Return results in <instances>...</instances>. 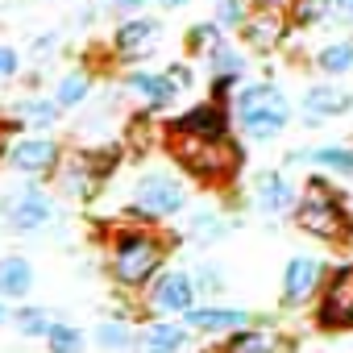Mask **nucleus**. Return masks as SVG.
<instances>
[{
	"label": "nucleus",
	"instance_id": "1",
	"mask_svg": "<svg viewBox=\"0 0 353 353\" xmlns=\"http://www.w3.org/2000/svg\"><path fill=\"white\" fill-rule=\"evenodd\" d=\"M170 154L188 166V174L196 179H229V174L241 166V150L225 137H200V133H183V129H170Z\"/></svg>",
	"mask_w": 353,
	"mask_h": 353
},
{
	"label": "nucleus",
	"instance_id": "2",
	"mask_svg": "<svg viewBox=\"0 0 353 353\" xmlns=\"http://www.w3.org/2000/svg\"><path fill=\"white\" fill-rule=\"evenodd\" d=\"M158 266H162V241H158V237L137 233V229L117 233V241H112V279H117L121 287H141V283H150V279L158 274Z\"/></svg>",
	"mask_w": 353,
	"mask_h": 353
},
{
	"label": "nucleus",
	"instance_id": "3",
	"mask_svg": "<svg viewBox=\"0 0 353 353\" xmlns=\"http://www.w3.org/2000/svg\"><path fill=\"white\" fill-rule=\"evenodd\" d=\"M287 117H291V108H287L283 92H279V88H270V83L245 88V92L237 96V121H241V129H245L250 137H258V141H266V137L283 133Z\"/></svg>",
	"mask_w": 353,
	"mask_h": 353
},
{
	"label": "nucleus",
	"instance_id": "4",
	"mask_svg": "<svg viewBox=\"0 0 353 353\" xmlns=\"http://www.w3.org/2000/svg\"><path fill=\"white\" fill-rule=\"evenodd\" d=\"M295 221H299L307 233L324 237V241H341V237L349 233L345 212H341V200H336V196L328 192V183H320V179L307 183V192H303V200H299V208H295Z\"/></svg>",
	"mask_w": 353,
	"mask_h": 353
},
{
	"label": "nucleus",
	"instance_id": "5",
	"mask_svg": "<svg viewBox=\"0 0 353 353\" xmlns=\"http://www.w3.org/2000/svg\"><path fill=\"white\" fill-rule=\"evenodd\" d=\"M188 204V192L179 179H170V174H141L137 188H133V212L141 216H174Z\"/></svg>",
	"mask_w": 353,
	"mask_h": 353
},
{
	"label": "nucleus",
	"instance_id": "6",
	"mask_svg": "<svg viewBox=\"0 0 353 353\" xmlns=\"http://www.w3.org/2000/svg\"><path fill=\"white\" fill-rule=\"evenodd\" d=\"M54 221V204L38 192V188H26L17 196H9L0 204V229H13V233H38Z\"/></svg>",
	"mask_w": 353,
	"mask_h": 353
},
{
	"label": "nucleus",
	"instance_id": "7",
	"mask_svg": "<svg viewBox=\"0 0 353 353\" xmlns=\"http://www.w3.org/2000/svg\"><path fill=\"white\" fill-rule=\"evenodd\" d=\"M158 38H162V26H158L154 17H129V21L117 26L112 46H117L121 59H145V54L154 50Z\"/></svg>",
	"mask_w": 353,
	"mask_h": 353
},
{
	"label": "nucleus",
	"instance_id": "8",
	"mask_svg": "<svg viewBox=\"0 0 353 353\" xmlns=\"http://www.w3.org/2000/svg\"><path fill=\"white\" fill-rule=\"evenodd\" d=\"M320 320L328 328H353V266L328 283L324 303H320Z\"/></svg>",
	"mask_w": 353,
	"mask_h": 353
},
{
	"label": "nucleus",
	"instance_id": "9",
	"mask_svg": "<svg viewBox=\"0 0 353 353\" xmlns=\"http://www.w3.org/2000/svg\"><path fill=\"white\" fill-rule=\"evenodd\" d=\"M150 303L158 307V312H188V307H196V283H192V274H183V270H170V274H162L158 283H154V291H150Z\"/></svg>",
	"mask_w": 353,
	"mask_h": 353
},
{
	"label": "nucleus",
	"instance_id": "10",
	"mask_svg": "<svg viewBox=\"0 0 353 353\" xmlns=\"http://www.w3.org/2000/svg\"><path fill=\"white\" fill-rule=\"evenodd\" d=\"M59 145L50 141V137H21L17 145H9V162L17 166V170H26V174H46V170H54L59 166Z\"/></svg>",
	"mask_w": 353,
	"mask_h": 353
},
{
	"label": "nucleus",
	"instance_id": "11",
	"mask_svg": "<svg viewBox=\"0 0 353 353\" xmlns=\"http://www.w3.org/2000/svg\"><path fill=\"white\" fill-rule=\"evenodd\" d=\"M324 279V266L316 258H291L287 262V274H283V299L287 303H303Z\"/></svg>",
	"mask_w": 353,
	"mask_h": 353
},
{
	"label": "nucleus",
	"instance_id": "12",
	"mask_svg": "<svg viewBox=\"0 0 353 353\" xmlns=\"http://www.w3.org/2000/svg\"><path fill=\"white\" fill-rule=\"evenodd\" d=\"M245 42L254 46V50H270V46H279L283 42V34H287V17L274 9V5H266V9H258L254 17H245Z\"/></svg>",
	"mask_w": 353,
	"mask_h": 353
},
{
	"label": "nucleus",
	"instance_id": "13",
	"mask_svg": "<svg viewBox=\"0 0 353 353\" xmlns=\"http://www.w3.org/2000/svg\"><path fill=\"white\" fill-rule=\"evenodd\" d=\"M170 129L200 133V137H225V129H229V117H225V108H221V104H196V108H188L179 121H174Z\"/></svg>",
	"mask_w": 353,
	"mask_h": 353
},
{
	"label": "nucleus",
	"instance_id": "14",
	"mask_svg": "<svg viewBox=\"0 0 353 353\" xmlns=\"http://www.w3.org/2000/svg\"><path fill=\"white\" fill-rule=\"evenodd\" d=\"M188 328H200V332H233V328H245V312L241 307H188L183 312Z\"/></svg>",
	"mask_w": 353,
	"mask_h": 353
},
{
	"label": "nucleus",
	"instance_id": "15",
	"mask_svg": "<svg viewBox=\"0 0 353 353\" xmlns=\"http://www.w3.org/2000/svg\"><path fill=\"white\" fill-rule=\"evenodd\" d=\"M30 287H34V266L21 254L0 258V295L5 299H26Z\"/></svg>",
	"mask_w": 353,
	"mask_h": 353
},
{
	"label": "nucleus",
	"instance_id": "16",
	"mask_svg": "<svg viewBox=\"0 0 353 353\" xmlns=\"http://www.w3.org/2000/svg\"><path fill=\"white\" fill-rule=\"evenodd\" d=\"M183 345H188L183 324H166V320L150 324V328L137 336V353H179Z\"/></svg>",
	"mask_w": 353,
	"mask_h": 353
},
{
	"label": "nucleus",
	"instance_id": "17",
	"mask_svg": "<svg viewBox=\"0 0 353 353\" xmlns=\"http://www.w3.org/2000/svg\"><path fill=\"white\" fill-rule=\"evenodd\" d=\"M129 92L141 96L150 108H166L179 88L170 83V75H145V71H137V75H129Z\"/></svg>",
	"mask_w": 353,
	"mask_h": 353
},
{
	"label": "nucleus",
	"instance_id": "18",
	"mask_svg": "<svg viewBox=\"0 0 353 353\" xmlns=\"http://www.w3.org/2000/svg\"><path fill=\"white\" fill-rule=\"evenodd\" d=\"M345 108H349V92L328 88V83L312 88V92L303 96V112H307V121H324V117H336V112H345Z\"/></svg>",
	"mask_w": 353,
	"mask_h": 353
},
{
	"label": "nucleus",
	"instance_id": "19",
	"mask_svg": "<svg viewBox=\"0 0 353 353\" xmlns=\"http://www.w3.org/2000/svg\"><path fill=\"white\" fill-rule=\"evenodd\" d=\"M258 204L266 212H287L295 204V192H291V183L283 179V174H262L258 179Z\"/></svg>",
	"mask_w": 353,
	"mask_h": 353
},
{
	"label": "nucleus",
	"instance_id": "20",
	"mask_svg": "<svg viewBox=\"0 0 353 353\" xmlns=\"http://www.w3.org/2000/svg\"><path fill=\"white\" fill-rule=\"evenodd\" d=\"M225 353H274V341L254 328H233L225 341Z\"/></svg>",
	"mask_w": 353,
	"mask_h": 353
},
{
	"label": "nucleus",
	"instance_id": "21",
	"mask_svg": "<svg viewBox=\"0 0 353 353\" xmlns=\"http://www.w3.org/2000/svg\"><path fill=\"white\" fill-rule=\"evenodd\" d=\"M83 345H88V336L79 328H71V324H50V332H46L50 353H83Z\"/></svg>",
	"mask_w": 353,
	"mask_h": 353
},
{
	"label": "nucleus",
	"instance_id": "22",
	"mask_svg": "<svg viewBox=\"0 0 353 353\" xmlns=\"http://www.w3.org/2000/svg\"><path fill=\"white\" fill-rule=\"evenodd\" d=\"M92 92V75H83V71H71V75H63L59 79V92H54V100L63 104V108H75L83 96Z\"/></svg>",
	"mask_w": 353,
	"mask_h": 353
},
{
	"label": "nucleus",
	"instance_id": "23",
	"mask_svg": "<svg viewBox=\"0 0 353 353\" xmlns=\"http://www.w3.org/2000/svg\"><path fill=\"white\" fill-rule=\"evenodd\" d=\"M59 108H63L59 100H26V104H17V117H21L26 125H42V129H46V125L59 121Z\"/></svg>",
	"mask_w": 353,
	"mask_h": 353
},
{
	"label": "nucleus",
	"instance_id": "24",
	"mask_svg": "<svg viewBox=\"0 0 353 353\" xmlns=\"http://www.w3.org/2000/svg\"><path fill=\"white\" fill-rule=\"evenodd\" d=\"M96 345H104L108 353H121V349L133 345V332H129V324H121V320H104V324L96 328Z\"/></svg>",
	"mask_w": 353,
	"mask_h": 353
},
{
	"label": "nucleus",
	"instance_id": "25",
	"mask_svg": "<svg viewBox=\"0 0 353 353\" xmlns=\"http://www.w3.org/2000/svg\"><path fill=\"white\" fill-rule=\"evenodd\" d=\"M13 324H17L21 336H46V332H50L46 307H21V312H13Z\"/></svg>",
	"mask_w": 353,
	"mask_h": 353
},
{
	"label": "nucleus",
	"instance_id": "26",
	"mask_svg": "<svg viewBox=\"0 0 353 353\" xmlns=\"http://www.w3.org/2000/svg\"><path fill=\"white\" fill-rule=\"evenodd\" d=\"M349 67H353V42H332V46L320 50V71L341 75V71H349Z\"/></svg>",
	"mask_w": 353,
	"mask_h": 353
},
{
	"label": "nucleus",
	"instance_id": "27",
	"mask_svg": "<svg viewBox=\"0 0 353 353\" xmlns=\"http://www.w3.org/2000/svg\"><path fill=\"white\" fill-rule=\"evenodd\" d=\"M188 46H192L196 54H212V50L221 46V26H216V21H208V26H192Z\"/></svg>",
	"mask_w": 353,
	"mask_h": 353
},
{
	"label": "nucleus",
	"instance_id": "28",
	"mask_svg": "<svg viewBox=\"0 0 353 353\" xmlns=\"http://www.w3.org/2000/svg\"><path fill=\"white\" fill-rule=\"evenodd\" d=\"M208 59H212V71H216V75H225V79H237V75L245 71L241 54H237V50H229L225 42H221V46H216V50H212Z\"/></svg>",
	"mask_w": 353,
	"mask_h": 353
},
{
	"label": "nucleus",
	"instance_id": "29",
	"mask_svg": "<svg viewBox=\"0 0 353 353\" xmlns=\"http://www.w3.org/2000/svg\"><path fill=\"white\" fill-rule=\"evenodd\" d=\"M307 158H312V162H324V166H336V170H345V174H353V150H345V145H320V150H312Z\"/></svg>",
	"mask_w": 353,
	"mask_h": 353
},
{
	"label": "nucleus",
	"instance_id": "30",
	"mask_svg": "<svg viewBox=\"0 0 353 353\" xmlns=\"http://www.w3.org/2000/svg\"><path fill=\"white\" fill-rule=\"evenodd\" d=\"M245 5L241 0H221V9H216V26L221 30H237V26H245Z\"/></svg>",
	"mask_w": 353,
	"mask_h": 353
},
{
	"label": "nucleus",
	"instance_id": "31",
	"mask_svg": "<svg viewBox=\"0 0 353 353\" xmlns=\"http://www.w3.org/2000/svg\"><path fill=\"white\" fill-rule=\"evenodd\" d=\"M291 13H295V26H316L320 13H328V0H295Z\"/></svg>",
	"mask_w": 353,
	"mask_h": 353
},
{
	"label": "nucleus",
	"instance_id": "32",
	"mask_svg": "<svg viewBox=\"0 0 353 353\" xmlns=\"http://www.w3.org/2000/svg\"><path fill=\"white\" fill-rule=\"evenodd\" d=\"M21 71V54L13 46H0V79H13Z\"/></svg>",
	"mask_w": 353,
	"mask_h": 353
},
{
	"label": "nucleus",
	"instance_id": "33",
	"mask_svg": "<svg viewBox=\"0 0 353 353\" xmlns=\"http://www.w3.org/2000/svg\"><path fill=\"white\" fill-rule=\"evenodd\" d=\"M192 233H200V237H221V233H225V225H221L216 216H208V212H204V216H196V221H192Z\"/></svg>",
	"mask_w": 353,
	"mask_h": 353
},
{
	"label": "nucleus",
	"instance_id": "34",
	"mask_svg": "<svg viewBox=\"0 0 353 353\" xmlns=\"http://www.w3.org/2000/svg\"><path fill=\"white\" fill-rule=\"evenodd\" d=\"M328 13L336 21H353V0H328Z\"/></svg>",
	"mask_w": 353,
	"mask_h": 353
},
{
	"label": "nucleus",
	"instance_id": "35",
	"mask_svg": "<svg viewBox=\"0 0 353 353\" xmlns=\"http://www.w3.org/2000/svg\"><path fill=\"white\" fill-rule=\"evenodd\" d=\"M166 75H170V83H174V88H192V71H188V67H170Z\"/></svg>",
	"mask_w": 353,
	"mask_h": 353
},
{
	"label": "nucleus",
	"instance_id": "36",
	"mask_svg": "<svg viewBox=\"0 0 353 353\" xmlns=\"http://www.w3.org/2000/svg\"><path fill=\"white\" fill-rule=\"evenodd\" d=\"M200 287H204V291H221V287H225V279H221L216 270H204V274H200Z\"/></svg>",
	"mask_w": 353,
	"mask_h": 353
},
{
	"label": "nucleus",
	"instance_id": "37",
	"mask_svg": "<svg viewBox=\"0 0 353 353\" xmlns=\"http://www.w3.org/2000/svg\"><path fill=\"white\" fill-rule=\"evenodd\" d=\"M104 5H108V9H121V13H137L145 0H104Z\"/></svg>",
	"mask_w": 353,
	"mask_h": 353
},
{
	"label": "nucleus",
	"instance_id": "38",
	"mask_svg": "<svg viewBox=\"0 0 353 353\" xmlns=\"http://www.w3.org/2000/svg\"><path fill=\"white\" fill-rule=\"evenodd\" d=\"M50 46H54V38H50V34H46V38H38V46H34V54H38V59H42V54H50Z\"/></svg>",
	"mask_w": 353,
	"mask_h": 353
},
{
	"label": "nucleus",
	"instance_id": "39",
	"mask_svg": "<svg viewBox=\"0 0 353 353\" xmlns=\"http://www.w3.org/2000/svg\"><path fill=\"white\" fill-rule=\"evenodd\" d=\"M0 158H9V133H5V125H0Z\"/></svg>",
	"mask_w": 353,
	"mask_h": 353
},
{
	"label": "nucleus",
	"instance_id": "40",
	"mask_svg": "<svg viewBox=\"0 0 353 353\" xmlns=\"http://www.w3.org/2000/svg\"><path fill=\"white\" fill-rule=\"evenodd\" d=\"M158 5H162V9H183L188 0H158Z\"/></svg>",
	"mask_w": 353,
	"mask_h": 353
},
{
	"label": "nucleus",
	"instance_id": "41",
	"mask_svg": "<svg viewBox=\"0 0 353 353\" xmlns=\"http://www.w3.org/2000/svg\"><path fill=\"white\" fill-rule=\"evenodd\" d=\"M5 320H9V307H5V303H0V324H5Z\"/></svg>",
	"mask_w": 353,
	"mask_h": 353
}]
</instances>
